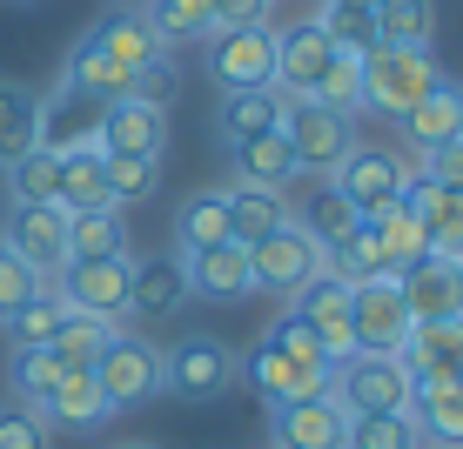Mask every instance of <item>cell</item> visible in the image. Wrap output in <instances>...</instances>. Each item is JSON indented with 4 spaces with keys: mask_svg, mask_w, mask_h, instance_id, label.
<instances>
[{
    "mask_svg": "<svg viewBox=\"0 0 463 449\" xmlns=\"http://www.w3.org/2000/svg\"><path fill=\"white\" fill-rule=\"evenodd\" d=\"M329 396L336 409L356 423V416H403L410 409V369L396 356H343L329 369Z\"/></svg>",
    "mask_w": 463,
    "mask_h": 449,
    "instance_id": "cell-1",
    "label": "cell"
},
{
    "mask_svg": "<svg viewBox=\"0 0 463 449\" xmlns=\"http://www.w3.org/2000/svg\"><path fill=\"white\" fill-rule=\"evenodd\" d=\"M430 81H437L430 47H376V54H363V108H376L390 121H403L423 101Z\"/></svg>",
    "mask_w": 463,
    "mask_h": 449,
    "instance_id": "cell-2",
    "label": "cell"
},
{
    "mask_svg": "<svg viewBox=\"0 0 463 449\" xmlns=\"http://www.w3.org/2000/svg\"><path fill=\"white\" fill-rule=\"evenodd\" d=\"M282 141H289V154H296V174H336L343 168V154L356 148V135H349V115H336V108H323V101H289L282 108Z\"/></svg>",
    "mask_w": 463,
    "mask_h": 449,
    "instance_id": "cell-3",
    "label": "cell"
},
{
    "mask_svg": "<svg viewBox=\"0 0 463 449\" xmlns=\"http://www.w3.org/2000/svg\"><path fill=\"white\" fill-rule=\"evenodd\" d=\"M88 376H94V389H101L108 409H135V403H148V396H162V349L115 329Z\"/></svg>",
    "mask_w": 463,
    "mask_h": 449,
    "instance_id": "cell-4",
    "label": "cell"
},
{
    "mask_svg": "<svg viewBox=\"0 0 463 449\" xmlns=\"http://www.w3.org/2000/svg\"><path fill=\"white\" fill-rule=\"evenodd\" d=\"M410 309H403V288L396 276H376V282H356L349 288V349L356 356H396L410 342Z\"/></svg>",
    "mask_w": 463,
    "mask_h": 449,
    "instance_id": "cell-5",
    "label": "cell"
},
{
    "mask_svg": "<svg viewBox=\"0 0 463 449\" xmlns=\"http://www.w3.org/2000/svg\"><path fill=\"white\" fill-rule=\"evenodd\" d=\"M309 276H323V242H316L302 221H282L276 235L249 242V282L262 295H296Z\"/></svg>",
    "mask_w": 463,
    "mask_h": 449,
    "instance_id": "cell-6",
    "label": "cell"
},
{
    "mask_svg": "<svg viewBox=\"0 0 463 449\" xmlns=\"http://www.w3.org/2000/svg\"><path fill=\"white\" fill-rule=\"evenodd\" d=\"M209 81L222 94L276 88V34L269 27H209Z\"/></svg>",
    "mask_w": 463,
    "mask_h": 449,
    "instance_id": "cell-7",
    "label": "cell"
},
{
    "mask_svg": "<svg viewBox=\"0 0 463 449\" xmlns=\"http://www.w3.org/2000/svg\"><path fill=\"white\" fill-rule=\"evenodd\" d=\"M229 382H235V349L222 335H182L162 356V389L182 396V403H209Z\"/></svg>",
    "mask_w": 463,
    "mask_h": 449,
    "instance_id": "cell-8",
    "label": "cell"
},
{
    "mask_svg": "<svg viewBox=\"0 0 463 449\" xmlns=\"http://www.w3.org/2000/svg\"><path fill=\"white\" fill-rule=\"evenodd\" d=\"M54 295L68 302L74 315H94V323L115 329L128 315V255H101V262H61L54 268Z\"/></svg>",
    "mask_w": 463,
    "mask_h": 449,
    "instance_id": "cell-9",
    "label": "cell"
},
{
    "mask_svg": "<svg viewBox=\"0 0 463 449\" xmlns=\"http://www.w3.org/2000/svg\"><path fill=\"white\" fill-rule=\"evenodd\" d=\"M235 376H242V382H249L255 396H262L269 409L302 403V396H323V389H329V369L296 362L289 349H276V342H255L249 356H235Z\"/></svg>",
    "mask_w": 463,
    "mask_h": 449,
    "instance_id": "cell-10",
    "label": "cell"
},
{
    "mask_svg": "<svg viewBox=\"0 0 463 449\" xmlns=\"http://www.w3.org/2000/svg\"><path fill=\"white\" fill-rule=\"evenodd\" d=\"M403 182H410V168L396 162L390 148H349L343 154V168L329 174V188L356 208V221H370V215H383L396 195H403Z\"/></svg>",
    "mask_w": 463,
    "mask_h": 449,
    "instance_id": "cell-11",
    "label": "cell"
},
{
    "mask_svg": "<svg viewBox=\"0 0 463 449\" xmlns=\"http://www.w3.org/2000/svg\"><path fill=\"white\" fill-rule=\"evenodd\" d=\"M343 443H349V416L336 409L329 389L269 409V449H343Z\"/></svg>",
    "mask_w": 463,
    "mask_h": 449,
    "instance_id": "cell-12",
    "label": "cell"
},
{
    "mask_svg": "<svg viewBox=\"0 0 463 449\" xmlns=\"http://www.w3.org/2000/svg\"><path fill=\"white\" fill-rule=\"evenodd\" d=\"M0 248H14L27 268H41V276H54L61 262H68V215L47 201H14L7 208V235H0Z\"/></svg>",
    "mask_w": 463,
    "mask_h": 449,
    "instance_id": "cell-13",
    "label": "cell"
},
{
    "mask_svg": "<svg viewBox=\"0 0 463 449\" xmlns=\"http://www.w3.org/2000/svg\"><path fill=\"white\" fill-rule=\"evenodd\" d=\"M396 201H403L410 215L423 221L430 255H443V262H463V188H443V182H430V174H410Z\"/></svg>",
    "mask_w": 463,
    "mask_h": 449,
    "instance_id": "cell-14",
    "label": "cell"
},
{
    "mask_svg": "<svg viewBox=\"0 0 463 449\" xmlns=\"http://www.w3.org/2000/svg\"><path fill=\"white\" fill-rule=\"evenodd\" d=\"M162 141H168V108H148V101L94 108V148L101 154H162Z\"/></svg>",
    "mask_w": 463,
    "mask_h": 449,
    "instance_id": "cell-15",
    "label": "cell"
},
{
    "mask_svg": "<svg viewBox=\"0 0 463 449\" xmlns=\"http://www.w3.org/2000/svg\"><path fill=\"white\" fill-rule=\"evenodd\" d=\"M329 61H336V47H329V34L316 21H296L276 34V88L289 94V101H302V94L323 88Z\"/></svg>",
    "mask_w": 463,
    "mask_h": 449,
    "instance_id": "cell-16",
    "label": "cell"
},
{
    "mask_svg": "<svg viewBox=\"0 0 463 449\" xmlns=\"http://www.w3.org/2000/svg\"><path fill=\"white\" fill-rule=\"evenodd\" d=\"M289 302H296L289 315H302V323L316 329V342H323L329 369H336L343 356H356V349H349V282H336V276H309Z\"/></svg>",
    "mask_w": 463,
    "mask_h": 449,
    "instance_id": "cell-17",
    "label": "cell"
},
{
    "mask_svg": "<svg viewBox=\"0 0 463 449\" xmlns=\"http://www.w3.org/2000/svg\"><path fill=\"white\" fill-rule=\"evenodd\" d=\"M88 41L101 47L115 68H128V74H135V68H155V61H168L162 34L148 27V14H141V7H108L101 21L88 27Z\"/></svg>",
    "mask_w": 463,
    "mask_h": 449,
    "instance_id": "cell-18",
    "label": "cell"
},
{
    "mask_svg": "<svg viewBox=\"0 0 463 449\" xmlns=\"http://www.w3.org/2000/svg\"><path fill=\"white\" fill-rule=\"evenodd\" d=\"M396 127H403V141H410L417 154H430V148H450V141L463 135V88L450 81V74H437V81L423 88V101L410 108V115L396 121Z\"/></svg>",
    "mask_w": 463,
    "mask_h": 449,
    "instance_id": "cell-19",
    "label": "cell"
},
{
    "mask_svg": "<svg viewBox=\"0 0 463 449\" xmlns=\"http://www.w3.org/2000/svg\"><path fill=\"white\" fill-rule=\"evenodd\" d=\"M396 288H403L410 323H450V315L463 309L457 262H443V255H423L417 268H403V276H396Z\"/></svg>",
    "mask_w": 463,
    "mask_h": 449,
    "instance_id": "cell-20",
    "label": "cell"
},
{
    "mask_svg": "<svg viewBox=\"0 0 463 449\" xmlns=\"http://www.w3.org/2000/svg\"><path fill=\"white\" fill-rule=\"evenodd\" d=\"M188 302V262L182 255H141L128 262V315H168Z\"/></svg>",
    "mask_w": 463,
    "mask_h": 449,
    "instance_id": "cell-21",
    "label": "cell"
},
{
    "mask_svg": "<svg viewBox=\"0 0 463 449\" xmlns=\"http://www.w3.org/2000/svg\"><path fill=\"white\" fill-rule=\"evenodd\" d=\"M410 423H417L423 443H443V449H463V376H443V382H410Z\"/></svg>",
    "mask_w": 463,
    "mask_h": 449,
    "instance_id": "cell-22",
    "label": "cell"
},
{
    "mask_svg": "<svg viewBox=\"0 0 463 449\" xmlns=\"http://www.w3.org/2000/svg\"><path fill=\"white\" fill-rule=\"evenodd\" d=\"M396 362L410 369V382H443V376H463V323H417L410 342L396 349Z\"/></svg>",
    "mask_w": 463,
    "mask_h": 449,
    "instance_id": "cell-23",
    "label": "cell"
},
{
    "mask_svg": "<svg viewBox=\"0 0 463 449\" xmlns=\"http://www.w3.org/2000/svg\"><path fill=\"white\" fill-rule=\"evenodd\" d=\"M61 88H68L74 101H88V108H108V101H128L135 74L115 68V61H108L94 41H74V54L61 61Z\"/></svg>",
    "mask_w": 463,
    "mask_h": 449,
    "instance_id": "cell-24",
    "label": "cell"
},
{
    "mask_svg": "<svg viewBox=\"0 0 463 449\" xmlns=\"http://www.w3.org/2000/svg\"><path fill=\"white\" fill-rule=\"evenodd\" d=\"M282 108H289V94H282V88H242V94H222L215 127H222L229 148H242V141H255V135H276Z\"/></svg>",
    "mask_w": 463,
    "mask_h": 449,
    "instance_id": "cell-25",
    "label": "cell"
},
{
    "mask_svg": "<svg viewBox=\"0 0 463 449\" xmlns=\"http://www.w3.org/2000/svg\"><path fill=\"white\" fill-rule=\"evenodd\" d=\"M41 127H47L41 94L21 81H0V168H14L27 148H41Z\"/></svg>",
    "mask_w": 463,
    "mask_h": 449,
    "instance_id": "cell-26",
    "label": "cell"
},
{
    "mask_svg": "<svg viewBox=\"0 0 463 449\" xmlns=\"http://www.w3.org/2000/svg\"><path fill=\"white\" fill-rule=\"evenodd\" d=\"M289 182H296V154H289V141H282V127L235 148V188H269V195H282Z\"/></svg>",
    "mask_w": 463,
    "mask_h": 449,
    "instance_id": "cell-27",
    "label": "cell"
},
{
    "mask_svg": "<svg viewBox=\"0 0 463 449\" xmlns=\"http://www.w3.org/2000/svg\"><path fill=\"white\" fill-rule=\"evenodd\" d=\"M249 248L242 242H222L209 255H188V295H215V302H229V295H249Z\"/></svg>",
    "mask_w": 463,
    "mask_h": 449,
    "instance_id": "cell-28",
    "label": "cell"
},
{
    "mask_svg": "<svg viewBox=\"0 0 463 449\" xmlns=\"http://www.w3.org/2000/svg\"><path fill=\"white\" fill-rule=\"evenodd\" d=\"M81 208H115L108 201V154L61 148V215H81Z\"/></svg>",
    "mask_w": 463,
    "mask_h": 449,
    "instance_id": "cell-29",
    "label": "cell"
},
{
    "mask_svg": "<svg viewBox=\"0 0 463 449\" xmlns=\"http://www.w3.org/2000/svg\"><path fill=\"white\" fill-rule=\"evenodd\" d=\"M101 255H128L121 208H81V215H68V262H101Z\"/></svg>",
    "mask_w": 463,
    "mask_h": 449,
    "instance_id": "cell-30",
    "label": "cell"
},
{
    "mask_svg": "<svg viewBox=\"0 0 463 449\" xmlns=\"http://www.w3.org/2000/svg\"><path fill=\"white\" fill-rule=\"evenodd\" d=\"M370 229H376V248H383V268H390V276H403V268H417L423 255H430L423 221L410 215L403 201H390L383 215H370Z\"/></svg>",
    "mask_w": 463,
    "mask_h": 449,
    "instance_id": "cell-31",
    "label": "cell"
},
{
    "mask_svg": "<svg viewBox=\"0 0 463 449\" xmlns=\"http://www.w3.org/2000/svg\"><path fill=\"white\" fill-rule=\"evenodd\" d=\"M229 242H262V235H276L282 221H289V208H282V195H269V188H229Z\"/></svg>",
    "mask_w": 463,
    "mask_h": 449,
    "instance_id": "cell-32",
    "label": "cell"
},
{
    "mask_svg": "<svg viewBox=\"0 0 463 449\" xmlns=\"http://www.w3.org/2000/svg\"><path fill=\"white\" fill-rule=\"evenodd\" d=\"M229 242V201L222 195H195L182 208V215H175V255H209V248H222Z\"/></svg>",
    "mask_w": 463,
    "mask_h": 449,
    "instance_id": "cell-33",
    "label": "cell"
},
{
    "mask_svg": "<svg viewBox=\"0 0 463 449\" xmlns=\"http://www.w3.org/2000/svg\"><path fill=\"white\" fill-rule=\"evenodd\" d=\"M323 276H336V282H349V288L390 276V268H383V248H376V229H370V221H356L343 242H329V248H323Z\"/></svg>",
    "mask_w": 463,
    "mask_h": 449,
    "instance_id": "cell-34",
    "label": "cell"
},
{
    "mask_svg": "<svg viewBox=\"0 0 463 449\" xmlns=\"http://www.w3.org/2000/svg\"><path fill=\"white\" fill-rule=\"evenodd\" d=\"M68 315H74L68 302H61L54 288H41L34 302H21V309L7 315V342H14V349H47L61 329H68Z\"/></svg>",
    "mask_w": 463,
    "mask_h": 449,
    "instance_id": "cell-35",
    "label": "cell"
},
{
    "mask_svg": "<svg viewBox=\"0 0 463 449\" xmlns=\"http://www.w3.org/2000/svg\"><path fill=\"white\" fill-rule=\"evenodd\" d=\"M101 416H115L94 389V376H61V389L41 403V423H61V429H94Z\"/></svg>",
    "mask_w": 463,
    "mask_h": 449,
    "instance_id": "cell-36",
    "label": "cell"
},
{
    "mask_svg": "<svg viewBox=\"0 0 463 449\" xmlns=\"http://www.w3.org/2000/svg\"><path fill=\"white\" fill-rule=\"evenodd\" d=\"M376 41L383 47H430V27H437V7L430 0H376Z\"/></svg>",
    "mask_w": 463,
    "mask_h": 449,
    "instance_id": "cell-37",
    "label": "cell"
},
{
    "mask_svg": "<svg viewBox=\"0 0 463 449\" xmlns=\"http://www.w3.org/2000/svg\"><path fill=\"white\" fill-rule=\"evenodd\" d=\"M7 188H14V201L61 208V148H27L21 162L7 168Z\"/></svg>",
    "mask_w": 463,
    "mask_h": 449,
    "instance_id": "cell-38",
    "label": "cell"
},
{
    "mask_svg": "<svg viewBox=\"0 0 463 449\" xmlns=\"http://www.w3.org/2000/svg\"><path fill=\"white\" fill-rule=\"evenodd\" d=\"M209 7H215V0H141V14H148V27L162 34V47L209 34V21H215Z\"/></svg>",
    "mask_w": 463,
    "mask_h": 449,
    "instance_id": "cell-39",
    "label": "cell"
},
{
    "mask_svg": "<svg viewBox=\"0 0 463 449\" xmlns=\"http://www.w3.org/2000/svg\"><path fill=\"white\" fill-rule=\"evenodd\" d=\"M316 27H323V34H329V47H336V54H376V14L370 7H329V0H323V14H316Z\"/></svg>",
    "mask_w": 463,
    "mask_h": 449,
    "instance_id": "cell-40",
    "label": "cell"
},
{
    "mask_svg": "<svg viewBox=\"0 0 463 449\" xmlns=\"http://www.w3.org/2000/svg\"><path fill=\"white\" fill-rule=\"evenodd\" d=\"M61 376H68V369H61L54 349H21V356H14V396H21V409L41 416V403L61 389Z\"/></svg>",
    "mask_w": 463,
    "mask_h": 449,
    "instance_id": "cell-41",
    "label": "cell"
},
{
    "mask_svg": "<svg viewBox=\"0 0 463 449\" xmlns=\"http://www.w3.org/2000/svg\"><path fill=\"white\" fill-rule=\"evenodd\" d=\"M108 335H115V329H108V323H94V315H68V329H61L47 349L61 356V369H68V376H88L94 356L108 349Z\"/></svg>",
    "mask_w": 463,
    "mask_h": 449,
    "instance_id": "cell-42",
    "label": "cell"
},
{
    "mask_svg": "<svg viewBox=\"0 0 463 449\" xmlns=\"http://www.w3.org/2000/svg\"><path fill=\"white\" fill-rule=\"evenodd\" d=\"M162 182V154H108V201H148Z\"/></svg>",
    "mask_w": 463,
    "mask_h": 449,
    "instance_id": "cell-43",
    "label": "cell"
},
{
    "mask_svg": "<svg viewBox=\"0 0 463 449\" xmlns=\"http://www.w3.org/2000/svg\"><path fill=\"white\" fill-rule=\"evenodd\" d=\"M343 449H423V436L410 416H356Z\"/></svg>",
    "mask_w": 463,
    "mask_h": 449,
    "instance_id": "cell-44",
    "label": "cell"
},
{
    "mask_svg": "<svg viewBox=\"0 0 463 449\" xmlns=\"http://www.w3.org/2000/svg\"><path fill=\"white\" fill-rule=\"evenodd\" d=\"M309 101L336 108V115H356V108H363V61L356 54H336V61H329V74H323V88H316Z\"/></svg>",
    "mask_w": 463,
    "mask_h": 449,
    "instance_id": "cell-45",
    "label": "cell"
},
{
    "mask_svg": "<svg viewBox=\"0 0 463 449\" xmlns=\"http://www.w3.org/2000/svg\"><path fill=\"white\" fill-rule=\"evenodd\" d=\"M41 288H47V276H41V268H27L14 248H0V323H7V315L21 309V302H34Z\"/></svg>",
    "mask_w": 463,
    "mask_h": 449,
    "instance_id": "cell-46",
    "label": "cell"
},
{
    "mask_svg": "<svg viewBox=\"0 0 463 449\" xmlns=\"http://www.w3.org/2000/svg\"><path fill=\"white\" fill-rule=\"evenodd\" d=\"M262 342H276V349H289V356H296V362H316V369H329V356H323V342H316V329H309V323H302V315H289V309H282V315H276V323H269V329H262Z\"/></svg>",
    "mask_w": 463,
    "mask_h": 449,
    "instance_id": "cell-47",
    "label": "cell"
},
{
    "mask_svg": "<svg viewBox=\"0 0 463 449\" xmlns=\"http://www.w3.org/2000/svg\"><path fill=\"white\" fill-rule=\"evenodd\" d=\"M302 229H309V235H316V242H323V248H329V242H343V235H349V229H356V208H349V201L336 195V188H323V195H316V201H309V221H302Z\"/></svg>",
    "mask_w": 463,
    "mask_h": 449,
    "instance_id": "cell-48",
    "label": "cell"
},
{
    "mask_svg": "<svg viewBox=\"0 0 463 449\" xmlns=\"http://www.w3.org/2000/svg\"><path fill=\"white\" fill-rule=\"evenodd\" d=\"M0 449H47V423L34 409H0Z\"/></svg>",
    "mask_w": 463,
    "mask_h": 449,
    "instance_id": "cell-49",
    "label": "cell"
},
{
    "mask_svg": "<svg viewBox=\"0 0 463 449\" xmlns=\"http://www.w3.org/2000/svg\"><path fill=\"white\" fill-rule=\"evenodd\" d=\"M168 94H175V74H168V61H155V68H135V88H128V101L168 108Z\"/></svg>",
    "mask_w": 463,
    "mask_h": 449,
    "instance_id": "cell-50",
    "label": "cell"
},
{
    "mask_svg": "<svg viewBox=\"0 0 463 449\" xmlns=\"http://www.w3.org/2000/svg\"><path fill=\"white\" fill-rule=\"evenodd\" d=\"M209 27H269V0H215Z\"/></svg>",
    "mask_w": 463,
    "mask_h": 449,
    "instance_id": "cell-51",
    "label": "cell"
},
{
    "mask_svg": "<svg viewBox=\"0 0 463 449\" xmlns=\"http://www.w3.org/2000/svg\"><path fill=\"white\" fill-rule=\"evenodd\" d=\"M423 174L443 188H463V141H450V148H430L423 154Z\"/></svg>",
    "mask_w": 463,
    "mask_h": 449,
    "instance_id": "cell-52",
    "label": "cell"
},
{
    "mask_svg": "<svg viewBox=\"0 0 463 449\" xmlns=\"http://www.w3.org/2000/svg\"><path fill=\"white\" fill-rule=\"evenodd\" d=\"M329 7H376V0H329Z\"/></svg>",
    "mask_w": 463,
    "mask_h": 449,
    "instance_id": "cell-53",
    "label": "cell"
},
{
    "mask_svg": "<svg viewBox=\"0 0 463 449\" xmlns=\"http://www.w3.org/2000/svg\"><path fill=\"white\" fill-rule=\"evenodd\" d=\"M121 449H155V443H121Z\"/></svg>",
    "mask_w": 463,
    "mask_h": 449,
    "instance_id": "cell-54",
    "label": "cell"
},
{
    "mask_svg": "<svg viewBox=\"0 0 463 449\" xmlns=\"http://www.w3.org/2000/svg\"><path fill=\"white\" fill-rule=\"evenodd\" d=\"M121 7H141V0H121Z\"/></svg>",
    "mask_w": 463,
    "mask_h": 449,
    "instance_id": "cell-55",
    "label": "cell"
},
{
    "mask_svg": "<svg viewBox=\"0 0 463 449\" xmlns=\"http://www.w3.org/2000/svg\"><path fill=\"white\" fill-rule=\"evenodd\" d=\"M457 282H463V262H457Z\"/></svg>",
    "mask_w": 463,
    "mask_h": 449,
    "instance_id": "cell-56",
    "label": "cell"
},
{
    "mask_svg": "<svg viewBox=\"0 0 463 449\" xmlns=\"http://www.w3.org/2000/svg\"><path fill=\"white\" fill-rule=\"evenodd\" d=\"M423 449H443V443H423Z\"/></svg>",
    "mask_w": 463,
    "mask_h": 449,
    "instance_id": "cell-57",
    "label": "cell"
},
{
    "mask_svg": "<svg viewBox=\"0 0 463 449\" xmlns=\"http://www.w3.org/2000/svg\"><path fill=\"white\" fill-rule=\"evenodd\" d=\"M269 7H276V0H269Z\"/></svg>",
    "mask_w": 463,
    "mask_h": 449,
    "instance_id": "cell-58",
    "label": "cell"
},
{
    "mask_svg": "<svg viewBox=\"0 0 463 449\" xmlns=\"http://www.w3.org/2000/svg\"><path fill=\"white\" fill-rule=\"evenodd\" d=\"M21 7H27V0H21Z\"/></svg>",
    "mask_w": 463,
    "mask_h": 449,
    "instance_id": "cell-59",
    "label": "cell"
},
{
    "mask_svg": "<svg viewBox=\"0 0 463 449\" xmlns=\"http://www.w3.org/2000/svg\"><path fill=\"white\" fill-rule=\"evenodd\" d=\"M457 141H463V135H457Z\"/></svg>",
    "mask_w": 463,
    "mask_h": 449,
    "instance_id": "cell-60",
    "label": "cell"
}]
</instances>
